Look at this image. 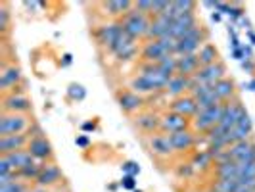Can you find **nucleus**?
Instances as JSON below:
<instances>
[{
    "label": "nucleus",
    "mask_w": 255,
    "mask_h": 192,
    "mask_svg": "<svg viewBox=\"0 0 255 192\" xmlns=\"http://www.w3.org/2000/svg\"><path fill=\"white\" fill-rule=\"evenodd\" d=\"M33 123L27 114H2L0 115V137L8 135H27Z\"/></svg>",
    "instance_id": "obj_1"
},
{
    "label": "nucleus",
    "mask_w": 255,
    "mask_h": 192,
    "mask_svg": "<svg viewBox=\"0 0 255 192\" xmlns=\"http://www.w3.org/2000/svg\"><path fill=\"white\" fill-rule=\"evenodd\" d=\"M150 23H152V19L148 17V15H144V13L136 12V10H132L130 13H127L125 17H123V21H121V25H123V31L127 33L130 38H146L148 35V29H150Z\"/></svg>",
    "instance_id": "obj_2"
},
{
    "label": "nucleus",
    "mask_w": 255,
    "mask_h": 192,
    "mask_svg": "<svg viewBox=\"0 0 255 192\" xmlns=\"http://www.w3.org/2000/svg\"><path fill=\"white\" fill-rule=\"evenodd\" d=\"M205 38H207V33H205L204 27H196L192 29L188 35L180 38L177 42V50H175V56H186V54H198V50L205 44Z\"/></svg>",
    "instance_id": "obj_3"
},
{
    "label": "nucleus",
    "mask_w": 255,
    "mask_h": 192,
    "mask_svg": "<svg viewBox=\"0 0 255 192\" xmlns=\"http://www.w3.org/2000/svg\"><path fill=\"white\" fill-rule=\"evenodd\" d=\"M223 112H225V104H219V106L207 110V112L196 114L194 119H192V129H194V131H200V133H209L215 125L221 123Z\"/></svg>",
    "instance_id": "obj_4"
},
{
    "label": "nucleus",
    "mask_w": 255,
    "mask_h": 192,
    "mask_svg": "<svg viewBox=\"0 0 255 192\" xmlns=\"http://www.w3.org/2000/svg\"><path fill=\"white\" fill-rule=\"evenodd\" d=\"M225 77H227V67L219 60L215 64L200 67L196 71V75L192 77V81H194V85H215L217 81L225 79Z\"/></svg>",
    "instance_id": "obj_5"
},
{
    "label": "nucleus",
    "mask_w": 255,
    "mask_h": 192,
    "mask_svg": "<svg viewBox=\"0 0 255 192\" xmlns=\"http://www.w3.org/2000/svg\"><path fill=\"white\" fill-rule=\"evenodd\" d=\"M173 15L169 12L161 13V15H155L150 23V29H148V35H146V40H157V38L165 37L171 33V27H173Z\"/></svg>",
    "instance_id": "obj_6"
},
{
    "label": "nucleus",
    "mask_w": 255,
    "mask_h": 192,
    "mask_svg": "<svg viewBox=\"0 0 255 192\" xmlns=\"http://www.w3.org/2000/svg\"><path fill=\"white\" fill-rule=\"evenodd\" d=\"M110 50L117 56V60H119V62H125V60H130V58H134V56H136L138 46H136V40H134V38H130L127 33L123 31V35L117 38V42H115Z\"/></svg>",
    "instance_id": "obj_7"
},
{
    "label": "nucleus",
    "mask_w": 255,
    "mask_h": 192,
    "mask_svg": "<svg viewBox=\"0 0 255 192\" xmlns=\"http://www.w3.org/2000/svg\"><path fill=\"white\" fill-rule=\"evenodd\" d=\"M121 35H123V25H121V21H108V23H104V25L98 27V33H96L98 42H100L102 46H108V48H112Z\"/></svg>",
    "instance_id": "obj_8"
},
{
    "label": "nucleus",
    "mask_w": 255,
    "mask_h": 192,
    "mask_svg": "<svg viewBox=\"0 0 255 192\" xmlns=\"http://www.w3.org/2000/svg\"><path fill=\"white\" fill-rule=\"evenodd\" d=\"M244 114H246V108L240 104V100L225 102V112H223V119H221L219 125H223L227 131H230V129H234L240 123V119H242Z\"/></svg>",
    "instance_id": "obj_9"
},
{
    "label": "nucleus",
    "mask_w": 255,
    "mask_h": 192,
    "mask_svg": "<svg viewBox=\"0 0 255 192\" xmlns=\"http://www.w3.org/2000/svg\"><path fill=\"white\" fill-rule=\"evenodd\" d=\"M148 146L159 158H169L171 154L175 152V146H173L171 137L167 133H153V135H150L148 137Z\"/></svg>",
    "instance_id": "obj_10"
},
{
    "label": "nucleus",
    "mask_w": 255,
    "mask_h": 192,
    "mask_svg": "<svg viewBox=\"0 0 255 192\" xmlns=\"http://www.w3.org/2000/svg\"><path fill=\"white\" fill-rule=\"evenodd\" d=\"M4 114H27L31 110V102L25 94H6L2 100Z\"/></svg>",
    "instance_id": "obj_11"
},
{
    "label": "nucleus",
    "mask_w": 255,
    "mask_h": 192,
    "mask_svg": "<svg viewBox=\"0 0 255 192\" xmlns=\"http://www.w3.org/2000/svg\"><path fill=\"white\" fill-rule=\"evenodd\" d=\"M31 137L29 135H8V137H0V152L2 156L12 152H19L29 146Z\"/></svg>",
    "instance_id": "obj_12"
},
{
    "label": "nucleus",
    "mask_w": 255,
    "mask_h": 192,
    "mask_svg": "<svg viewBox=\"0 0 255 192\" xmlns=\"http://www.w3.org/2000/svg\"><path fill=\"white\" fill-rule=\"evenodd\" d=\"M198 27V19H196V15L194 13H184V15H180L177 17L175 21H173V27H171V37L180 40V38L184 37V35H188L192 29H196Z\"/></svg>",
    "instance_id": "obj_13"
},
{
    "label": "nucleus",
    "mask_w": 255,
    "mask_h": 192,
    "mask_svg": "<svg viewBox=\"0 0 255 192\" xmlns=\"http://www.w3.org/2000/svg\"><path fill=\"white\" fill-rule=\"evenodd\" d=\"M117 104H119V108L125 114H134V112H138L144 106V98H142L140 94L132 92V90H121L117 94Z\"/></svg>",
    "instance_id": "obj_14"
},
{
    "label": "nucleus",
    "mask_w": 255,
    "mask_h": 192,
    "mask_svg": "<svg viewBox=\"0 0 255 192\" xmlns=\"http://www.w3.org/2000/svg\"><path fill=\"white\" fill-rule=\"evenodd\" d=\"M27 150L29 154L37 160V162H46V160H50L54 152H52V144L44 137H33L31 142H29V146H27Z\"/></svg>",
    "instance_id": "obj_15"
},
{
    "label": "nucleus",
    "mask_w": 255,
    "mask_h": 192,
    "mask_svg": "<svg viewBox=\"0 0 255 192\" xmlns=\"http://www.w3.org/2000/svg\"><path fill=\"white\" fill-rule=\"evenodd\" d=\"M190 125L188 117H182V115L175 114V112H167L161 117V131L167 135H173V133H179V131H186Z\"/></svg>",
    "instance_id": "obj_16"
},
{
    "label": "nucleus",
    "mask_w": 255,
    "mask_h": 192,
    "mask_svg": "<svg viewBox=\"0 0 255 192\" xmlns=\"http://www.w3.org/2000/svg\"><path fill=\"white\" fill-rule=\"evenodd\" d=\"M202 67L198 54H186V56H177V75L194 77L196 71Z\"/></svg>",
    "instance_id": "obj_17"
},
{
    "label": "nucleus",
    "mask_w": 255,
    "mask_h": 192,
    "mask_svg": "<svg viewBox=\"0 0 255 192\" xmlns=\"http://www.w3.org/2000/svg\"><path fill=\"white\" fill-rule=\"evenodd\" d=\"M192 87H194L192 77L175 75L171 81H169L165 92L169 94V96H173V98H180V96H184V92H190Z\"/></svg>",
    "instance_id": "obj_18"
},
{
    "label": "nucleus",
    "mask_w": 255,
    "mask_h": 192,
    "mask_svg": "<svg viewBox=\"0 0 255 192\" xmlns=\"http://www.w3.org/2000/svg\"><path fill=\"white\" fill-rule=\"evenodd\" d=\"M165 56H171L167 54V50L163 48V44L159 40H146L144 48H142V58L148 62V64H157L161 62Z\"/></svg>",
    "instance_id": "obj_19"
},
{
    "label": "nucleus",
    "mask_w": 255,
    "mask_h": 192,
    "mask_svg": "<svg viewBox=\"0 0 255 192\" xmlns=\"http://www.w3.org/2000/svg\"><path fill=\"white\" fill-rule=\"evenodd\" d=\"M171 112L182 115V117H194L198 114V108H196V98H192L190 94H184L180 98H175L171 104Z\"/></svg>",
    "instance_id": "obj_20"
},
{
    "label": "nucleus",
    "mask_w": 255,
    "mask_h": 192,
    "mask_svg": "<svg viewBox=\"0 0 255 192\" xmlns=\"http://www.w3.org/2000/svg\"><path fill=\"white\" fill-rule=\"evenodd\" d=\"M60 181H62V171H60V167L56 166V164H44L42 169H40L37 185L44 189V187H52V185H56V183H60Z\"/></svg>",
    "instance_id": "obj_21"
},
{
    "label": "nucleus",
    "mask_w": 255,
    "mask_h": 192,
    "mask_svg": "<svg viewBox=\"0 0 255 192\" xmlns=\"http://www.w3.org/2000/svg\"><path fill=\"white\" fill-rule=\"evenodd\" d=\"M19 83H21V69L19 67L8 65V67L2 69V73H0V89H15V87H19Z\"/></svg>",
    "instance_id": "obj_22"
},
{
    "label": "nucleus",
    "mask_w": 255,
    "mask_h": 192,
    "mask_svg": "<svg viewBox=\"0 0 255 192\" xmlns=\"http://www.w3.org/2000/svg\"><path fill=\"white\" fill-rule=\"evenodd\" d=\"M102 6L108 15L119 17V15H127V13L132 12L134 2H130V0H110V2H104Z\"/></svg>",
    "instance_id": "obj_23"
},
{
    "label": "nucleus",
    "mask_w": 255,
    "mask_h": 192,
    "mask_svg": "<svg viewBox=\"0 0 255 192\" xmlns=\"http://www.w3.org/2000/svg\"><path fill=\"white\" fill-rule=\"evenodd\" d=\"M169 137H171V142H173V146H175V152H177V150H179V152L190 150L192 146L196 144V137H194V133H192L190 129L173 133V135H169Z\"/></svg>",
    "instance_id": "obj_24"
},
{
    "label": "nucleus",
    "mask_w": 255,
    "mask_h": 192,
    "mask_svg": "<svg viewBox=\"0 0 255 192\" xmlns=\"http://www.w3.org/2000/svg\"><path fill=\"white\" fill-rule=\"evenodd\" d=\"M134 125L144 131V133H155L157 129H161V117L155 114H138L134 117Z\"/></svg>",
    "instance_id": "obj_25"
},
{
    "label": "nucleus",
    "mask_w": 255,
    "mask_h": 192,
    "mask_svg": "<svg viewBox=\"0 0 255 192\" xmlns=\"http://www.w3.org/2000/svg\"><path fill=\"white\" fill-rule=\"evenodd\" d=\"M213 89H215V94H217L219 100H221L223 104L227 102V100H232L234 94H236V85H234V81L229 79V77H225V79L217 81V83L213 85Z\"/></svg>",
    "instance_id": "obj_26"
},
{
    "label": "nucleus",
    "mask_w": 255,
    "mask_h": 192,
    "mask_svg": "<svg viewBox=\"0 0 255 192\" xmlns=\"http://www.w3.org/2000/svg\"><path fill=\"white\" fill-rule=\"evenodd\" d=\"M6 160L10 162V166L13 167V171H15V173H17V171H21L23 167L31 166L33 162H37V160L29 154V150H19V152L6 154Z\"/></svg>",
    "instance_id": "obj_27"
},
{
    "label": "nucleus",
    "mask_w": 255,
    "mask_h": 192,
    "mask_svg": "<svg viewBox=\"0 0 255 192\" xmlns=\"http://www.w3.org/2000/svg\"><path fill=\"white\" fill-rule=\"evenodd\" d=\"M130 89H132V92H136V94H150V92H157V89H155V85H153L152 81L148 79L146 75H136L132 77V81H130Z\"/></svg>",
    "instance_id": "obj_28"
},
{
    "label": "nucleus",
    "mask_w": 255,
    "mask_h": 192,
    "mask_svg": "<svg viewBox=\"0 0 255 192\" xmlns=\"http://www.w3.org/2000/svg\"><path fill=\"white\" fill-rule=\"evenodd\" d=\"M198 58H200V64L202 67L204 65H211L219 62V50L215 44H211V42H205L204 46L198 50Z\"/></svg>",
    "instance_id": "obj_29"
},
{
    "label": "nucleus",
    "mask_w": 255,
    "mask_h": 192,
    "mask_svg": "<svg viewBox=\"0 0 255 192\" xmlns=\"http://www.w3.org/2000/svg\"><path fill=\"white\" fill-rule=\"evenodd\" d=\"M194 8H196V2H192V0H175V2H171L169 13L173 15V19H177L184 13H194Z\"/></svg>",
    "instance_id": "obj_30"
},
{
    "label": "nucleus",
    "mask_w": 255,
    "mask_h": 192,
    "mask_svg": "<svg viewBox=\"0 0 255 192\" xmlns=\"http://www.w3.org/2000/svg\"><path fill=\"white\" fill-rule=\"evenodd\" d=\"M215 175H217V179H238V164L236 162L217 164L215 166Z\"/></svg>",
    "instance_id": "obj_31"
},
{
    "label": "nucleus",
    "mask_w": 255,
    "mask_h": 192,
    "mask_svg": "<svg viewBox=\"0 0 255 192\" xmlns=\"http://www.w3.org/2000/svg\"><path fill=\"white\" fill-rule=\"evenodd\" d=\"M213 162H215V160H213V156L207 152V150H202V152H198L196 156H194V158H192L190 164H192V167H194V169L207 171L209 167L213 166Z\"/></svg>",
    "instance_id": "obj_32"
},
{
    "label": "nucleus",
    "mask_w": 255,
    "mask_h": 192,
    "mask_svg": "<svg viewBox=\"0 0 255 192\" xmlns=\"http://www.w3.org/2000/svg\"><path fill=\"white\" fill-rule=\"evenodd\" d=\"M155 65H157L165 75H171V77L177 75V56H173V54H171V56H165L161 62H157Z\"/></svg>",
    "instance_id": "obj_33"
},
{
    "label": "nucleus",
    "mask_w": 255,
    "mask_h": 192,
    "mask_svg": "<svg viewBox=\"0 0 255 192\" xmlns=\"http://www.w3.org/2000/svg\"><path fill=\"white\" fill-rule=\"evenodd\" d=\"M44 164H38V162H33L31 166L23 167L21 171H17V177L19 179H38V175H40V169H42Z\"/></svg>",
    "instance_id": "obj_34"
},
{
    "label": "nucleus",
    "mask_w": 255,
    "mask_h": 192,
    "mask_svg": "<svg viewBox=\"0 0 255 192\" xmlns=\"http://www.w3.org/2000/svg\"><path fill=\"white\" fill-rule=\"evenodd\" d=\"M238 179H217L213 183V191L217 192H236Z\"/></svg>",
    "instance_id": "obj_35"
},
{
    "label": "nucleus",
    "mask_w": 255,
    "mask_h": 192,
    "mask_svg": "<svg viewBox=\"0 0 255 192\" xmlns=\"http://www.w3.org/2000/svg\"><path fill=\"white\" fill-rule=\"evenodd\" d=\"M67 94H69L73 100H83V98L87 96V90H85V87H83V85H77V83H73V85H69Z\"/></svg>",
    "instance_id": "obj_36"
},
{
    "label": "nucleus",
    "mask_w": 255,
    "mask_h": 192,
    "mask_svg": "<svg viewBox=\"0 0 255 192\" xmlns=\"http://www.w3.org/2000/svg\"><path fill=\"white\" fill-rule=\"evenodd\" d=\"M152 8H153V0H138V2H134V8L132 10L144 13V15H152Z\"/></svg>",
    "instance_id": "obj_37"
},
{
    "label": "nucleus",
    "mask_w": 255,
    "mask_h": 192,
    "mask_svg": "<svg viewBox=\"0 0 255 192\" xmlns=\"http://www.w3.org/2000/svg\"><path fill=\"white\" fill-rule=\"evenodd\" d=\"M240 177H255V162L238 164V179Z\"/></svg>",
    "instance_id": "obj_38"
},
{
    "label": "nucleus",
    "mask_w": 255,
    "mask_h": 192,
    "mask_svg": "<svg viewBox=\"0 0 255 192\" xmlns=\"http://www.w3.org/2000/svg\"><path fill=\"white\" fill-rule=\"evenodd\" d=\"M8 27H10V12H8V8L2 4V6H0V31L6 33Z\"/></svg>",
    "instance_id": "obj_39"
},
{
    "label": "nucleus",
    "mask_w": 255,
    "mask_h": 192,
    "mask_svg": "<svg viewBox=\"0 0 255 192\" xmlns=\"http://www.w3.org/2000/svg\"><path fill=\"white\" fill-rule=\"evenodd\" d=\"M0 192H29V189H27L21 181H15V183H12V185L0 187Z\"/></svg>",
    "instance_id": "obj_40"
},
{
    "label": "nucleus",
    "mask_w": 255,
    "mask_h": 192,
    "mask_svg": "<svg viewBox=\"0 0 255 192\" xmlns=\"http://www.w3.org/2000/svg\"><path fill=\"white\" fill-rule=\"evenodd\" d=\"M123 173H125V175H130V177H136V175L140 173V167L136 166L134 162H125V164H123Z\"/></svg>",
    "instance_id": "obj_41"
},
{
    "label": "nucleus",
    "mask_w": 255,
    "mask_h": 192,
    "mask_svg": "<svg viewBox=\"0 0 255 192\" xmlns=\"http://www.w3.org/2000/svg\"><path fill=\"white\" fill-rule=\"evenodd\" d=\"M8 173H15L13 167L10 166V162L6 160V156L0 158V175H8Z\"/></svg>",
    "instance_id": "obj_42"
},
{
    "label": "nucleus",
    "mask_w": 255,
    "mask_h": 192,
    "mask_svg": "<svg viewBox=\"0 0 255 192\" xmlns=\"http://www.w3.org/2000/svg\"><path fill=\"white\" fill-rule=\"evenodd\" d=\"M194 171H196V169L192 167V164H182V166L177 167V173H179V177H190Z\"/></svg>",
    "instance_id": "obj_43"
},
{
    "label": "nucleus",
    "mask_w": 255,
    "mask_h": 192,
    "mask_svg": "<svg viewBox=\"0 0 255 192\" xmlns=\"http://www.w3.org/2000/svg\"><path fill=\"white\" fill-rule=\"evenodd\" d=\"M121 185H123V189H127V191H134V187H136L134 177H130V175H125L123 181H121Z\"/></svg>",
    "instance_id": "obj_44"
},
{
    "label": "nucleus",
    "mask_w": 255,
    "mask_h": 192,
    "mask_svg": "<svg viewBox=\"0 0 255 192\" xmlns=\"http://www.w3.org/2000/svg\"><path fill=\"white\" fill-rule=\"evenodd\" d=\"M242 67L248 73H252L254 71V60H242Z\"/></svg>",
    "instance_id": "obj_45"
},
{
    "label": "nucleus",
    "mask_w": 255,
    "mask_h": 192,
    "mask_svg": "<svg viewBox=\"0 0 255 192\" xmlns=\"http://www.w3.org/2000/svg\"><path fill=\"white\" fill-rule=\"evenodd\" d=\"M242 50H244V58H246V60H254V52H252V48H250L248 44H244Z\"/></svg>",
    "instance_id": "obj_46"
},
{
    "label": "nucleus",
    "mask_w": 255,
    "mask_h": 192,
    "mask_svg": "<svg viewBox=\"0 0 255 192\" xmlns=\"http://www.w3.org/2000/svg\"><path fill=\"white\" fill-rule=\"evenodd\" d=\"M75 142L79 144V146H89V139H87V137H79Z\"/></svg>",
    "instance_id": "obj_47"
},
{
    "label": "nucleus",
    "mask_w": 255,
    "mask_h": 192,
    "mask_svg": "<svg viewBox=\"0 0 255 192\" xmlns=\"http://www.w3.org/2000/svg\"><path fill=\"white\" fill-rule=\"evenodd\" d=\"M94 123H90V121H87V123H83V131H94Z\"/></svg>",
    "instance_id": "obj_48"
},
{
    "label": "nucleus",
    "mask_w": 255,
    "mask_h": 192,
    "mask_svg": "<svg viewBox=\"0 0 255 192\" xmlns=\"http://www.w3.org/2000/svg\"><path fill=\"white\" fill-rule=\"evenodd\" d=\"M64 64L65 65L71 64V54H65V56H64Z\"/></svg>",
    "instance_id": "obj_49"
},
{
    "label": "nucleus",
    "mask_w": 255,
    "mask_h": 192,
    "mask_svg": "<svg viewBox=\"0 0 255 192\" xmlns=\"http://www.w3.org/2000/svg\"><path fill=\"white\" fill-rule=\"evenodd\" d=\"M248 37H250V40H252V44L255 46V33H254V31H250V33H248Z\"/></svg>",
    "instance_id": "obj_50"
},
{
    "label": "nucleus",
    "mask_w": 255,
    "mask_h": 192,
    "mask_svg": "<svg viewBox=\"0 0 255 192\" xmlns=\"http://www.w3.org/2000/svg\"><path fill=\"white\" fill-rule=\"evenodd\" d=\"M29 192H48L46 189H42V187H38V189H31Z\"/></svg>",
    "instance_id": "obj_51"
},
{
    "label": "nucleus",
    "mask_w": 255,
    "mask_h": 192,
    "mask_svg": "<svg viewBox=\"0 0 255 192\" xmlns=\"http://www.w3.org/2000/svg\"><path fill=\"white\" fill-rule=\"evenodd\" d=\"M136 192H140V191H136Z\"/></svg>",
    "instance_id": "obj_52"
}]
</instances>
